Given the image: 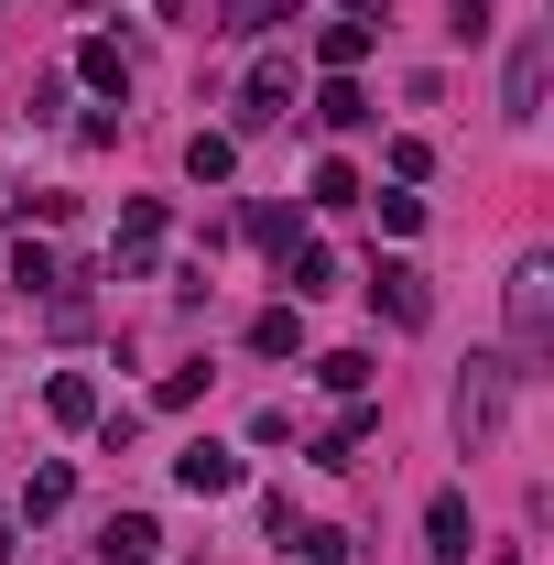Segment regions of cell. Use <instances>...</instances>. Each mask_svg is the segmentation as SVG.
Segmentation results:
<instances>
[{
    "label": "cell",
    "instance_id": "cell-1",
    "mask_svg": "<svg viewBox=\"0 0 554 565\" xmlns=\"http://www.w3.org/2000/svg\"><path fill=\"white\" fill-rule=\"evenodd\" d=\"M544 338H554V262L522 250V262H511V349L544 359Z\"/></svg>",
    "mask_w": 554,
    "mask_h": 565
},
{
    "label": "cell",
    "instance_id": "cell-2",
    "mask_svg": "<svg viewBox=\"0 0 554 565\" xmlns=\"http://www.w3.org/2000/svg\"><path fill=\"white\" fill-rule=\"evenodd\" d=\"M511 381H522L511 359H468V381H457V435H468V446H489V435H500V403H511Z\"/></svg>",
    "mask_w": 554,
    "mask_h": 565
},
{
    "label": "cell",
    "instance_id": "cell-3",
    "mask_svg": "<svg viewBox=\"0 0 554 565\" xmlns=\"http://www.w3.org/2000/svg\"><path fill=\"white\" fill-rule=\"evenodd\" d=\"M174 490H196V500H228V490H239V457H228L217 435H196V446L174 457Z\"/></svg>",
    "mask_w": 554,
    "mask_h": 565
},
{
    "label": "cell",
    "instance_id": "cell-4",
    "mask_svg": "<svg viewBox=\"0 0 554 565\" xmlns=\"http://www.w3.org/2000/svg\"><path fill=\"white\" fill-rule=\"evenodd\" d=\"M152 250H163V207L141 196V207H120V239H109V262H120V282L152 273Z\"/></svg>",
    "mask_w": 554,
    "mask_h": 565
},
{
    "label": "cell",
    "instance_id": "cell-5",
    "mask_svg": "<svg viewBox=\"0 0 554 565\" xmlns=\"http://www.w3.org/2000/svg\"><path fill=\"white\" fill-rule=\"evenodd\" d=\"M544 66H554V44H544V33H522V44H511V87H500V109H511V120H533V109H544Z\"/></svg>",
    "mask_w": 554,
    "mask_h": 565
},
{
    "label": "cell",
    "instance_id": "cell-6",
    "mask_svg": "<svg viewBox=\"0 0 554 565\" xmlns=\"http://www.w3.org/2000/svg\"><path fill=\"white\" fill-rule=\"evenodd\" d=\"M370 305H381L392 327H424V273L414 262H381V273H370Z\"/></svg>",
    "mask_w": 554,
    "mask_h": 565
},
{
    "label": "cell",
    "instance_id": "cell-7",
    "mask_svg": "<svg viewBox=\"0 0 554 565\" xmlns=\"http://www.w3.org/2000/svg\"><path fill=\"white\" fill-rule=\"evenodd\" d=\"M152 555H163V522H152V511H120V522L98 533V565H152Z\"/></svg>",
    "mask_w": 554,
    "mask_h": 565
},
{
    "label": "cell",
    "instance_id": "cell-8",
    "mask_svg": "<svg viewBox=\"0 0 554 565\" xmlns=\"http://www.w3.org/2000/svg\"><path fill=\"white\" fill-rule=\"evenodd\" d=\"M424 533H435V555H446V565L479 544V533H468V500H457V490H435V500H424Z\"/></svg>",
    "mask_w": 554,
    "mask_h": 565
},
{
    "label": "cell",
    "instance_id": "cell-9",
    "mask_svg": "<svg viewBox=\"0 0 554 565\" xmlns=\"http://www.w3.org/2000/svg\"><path fill=\"white\" fill-rule=\"evenodd\" d=\"M370 33H381V22H370V11H338V22H327V33H316V55H327V66H359V55H370Z\"/></svg>",
    "mask_w": 554,
    "mask_h": 565
},
{
    "label": "cell",
    "instance_id": "cell-10",
    "mask_svg": "<svg viewBox=\"0 0 554 565\" xmlns=\"http://www.w3.org/2000/svg\"><path fill=\"white\" fill-rule=\"evenodd\" d=\"M283 98H294V66H251V98H239V120H251V131H262V120H283Z\"/></svg>",
    "mask_w": 554,
    "mask_h": 565
},
{
    "label": "cell",
    "instance_id": "cell-11",
    "mask_svg": "<svg viewBox=\"0 0 554 565\" xmlns=\"http://www.w3.org/2000/svg\"><path fill=\"white\" fill-rule=\"evenodd\" d=\"M185 174H196V185H228V174H239V141H228V131H196V141H185Z\"/></svg>",
    "mask_w": 554,
    "mask_h": 565
},
{
    "label": "cell",
    "instance_id": "cell-12",
    "mask_svg": "<svg viewBox=\"0 0 554 565\" xmlns=\"http://www.w3.org/2000/svg\"><path fill=\"white\" fill-rule=\"evenodd\" d=\"M251 349H262V359H294V349H305V305H273V316L251 327Z\"/></svg>",
    "mask_w": 554,
    "mask_h": 565
},
{
    "label": "cell",
    "instance_id": "cell-13",
    "mask_svg": "<svg viewBox=\"0 0 554 565\" xmlns=\"http://www.w3.org/2000/svg\"><path fill=\"white\" fill-rule=\"evenodd\" d=\"M316 381H327L338 403H359V392H370V359H359V349H327V359H316Z\"/></svg>",
    "mask_w": 554,
    "mask_h": 565
},
{
    "label": "cell",
    "instance_id": "cell-14",
    "mask_svg": "<svg viewBox=\"0 0 554 565\" xmlns=\"http://www.w3.org/2000/svg\"><path fill=\"white\" fill-rule=\"evenodd\" d=\"M316 120H327V131H359V120H370V98H359L348 76H327V98H316Z\"/></svg>",
    "mask_w": 554,
    "mask_h": 565
},
{
    "label": "cell",
    "instance_id": "cell-15",
    "mask_svg": "<svg viewBox=\"0 0 554 565\" xmlns=\"http://www.w3.org/2000/svg\"><path fill=\"white\" fill-rule=\"evenodd\" d=\"M283 282H294V305H305V294L338 282V262H327V250H283Z\"/></svg>",
    "mask_w": 554,
    "mask_h": 565
},
{
    "label": "cell",
    "instance_id": "cell-16",
    "mask_svg": "<svg viewBox=\"0 0 554 565\" xmlns=\"http://www.w3.org/2000/svg\"><path fill=\"white\" fill-rule=\"evenodd\" d=\"M44 403H55V424H98V392H87L76 370H55V392H44Z\"/></svg>",
    "mask_w": 554,
    "mask_h": 565
},
{
    "label": "cell",
    "instance_id": "cell-17",
    "mask_svg": "<svg viewBox=\"0 0 554 565\" xmlns=\"http://www.w3.org/2000/svg\"><path fill=\"white\" fill-rule=\"evenodd\" d=\"M66 490H76L66 468H33V490H22V511H33V522H55V511H66Z\"/></svg>",
    "mask_w": 554,
    "mask_h": 565
},
{
    "label": "cell",
    "instance_id": "cell-18",
    "mask_svg": "<svg viewBox=\"0 0 554 565\" xmlns=\"http://www.w3.org/2000/svg\"><path fill=\"white\" fill-rule=\"evenodd\" d=\"M196 392H207V359H185V370H163V392H152V403H163V414H185Z\"/></svg>",
    "mask_w": 554,
    "mask_h": 565
},
{
    "label": "cell",
    "instance_id": "cell-19",
    "mask_svg": "<svg viewBox=\"0 0 554 565\" xmlns=\"http://www.w3.org/2000/svg\"><path fill=\"white\" fill-rule=\"evenodd\" d=\"M76 66H87V87H109V98H120V87H131V66H120V44H87V55H76Z\"/></svg>",
    "mask_w": 554,
    "mask_h": 565
},
{
    "label": "cell",
    "instance_id": "cell-20",
    "mask_svg": "<svg viewBox=\"0 0 554 565\" xmlns=\"http://www.w3.org/2000/svg\"><path fill=\"white\" fill-rule=\"evenodd\" d=\"M11 282H22V294H44V282H55V250H44V239H22V250H11Z\"/></svg>",
    "mask_w": 554,
    "mask_h": 565
},
{
    "label": "cell",
    "instance_id": "cell-21",
    "mask_svg": "<svg viewBox=\"0 0 554 565\" xmlns=\"http://www.w3.org/2000/svg\"><path fill=\"white\" fill-rule=\"evenodd\" d=\"M251 239H262V250H305V239H294V207H251Z\"/></svg>",
    "mask_w": 554,
    "mask_h": 565
},
{
    "label": "cell",
    "instance_id": "cell-22",
    "mask_svg": "<svg viewBox=\"0 0 554 565\" xmlns=\"http://www.w3.org/2000/svg\"><path fill=\"white\" fill-rule=\"evenodd\" d=\"M273 11H283V0H217V22H228V33H273Z\"/></svg>",
    "mask_w": 554,
    "mask_h": 565
},
{
    "label": "cell",
    "instance_id": "cell-23",
    "mask_svg": "<svg viewBox=\"0 0 554 565\" xmlns=\"http://www.w3.org/2000/svg\"><path fill=\"white\" fill-rule=\"evenodd\" d=\"M316 207H359V174L348 163H316Z\"/></svg>",
    "mask_w": 554,
    "mask_h": 565
},
{
    "label": "cell",
    "instance_id": "cell-24",
    "mask_svg": "<svg viewBox=\"0 0 554 565\" xmlns=\"http://www.w3.org/2000/svg\"><path fill=\"white\" fill-rule=\"evenodd\" d=\"M446 33H457V44H479V33H489V0H446Z\"/></svg>",
    "mask_w": 554,
    "mask_h": 565
},
{
    "label": "cell",
    "instance_id": "cell-25",
    "mask_svg": "<svg viewBox=\"0 0 554 565\" xmlns=\"http://www.w3.org/2000/svg\"><path fill=\"white\" fill-rule=\"evenodd\" d=\"M305 565H359V544L348 533H305Z\"/></svg>",
    "mask_w": 554,
    "mask_h": 565
},
{
    "label": "cell",
    "instance_id": "cell-26",
    "mask_svg": "<svg viewBox=\"0 0 554 565\" xmlns=\"http://www.w3.org/2000/svg\"><path fill=\"white\" fill-rule=\"evenodd\" d=\"M0 565H11V522H0Z\"/></svg>",
    "mask_w": 554,
    "mask_h": 565
}]
</instances>
